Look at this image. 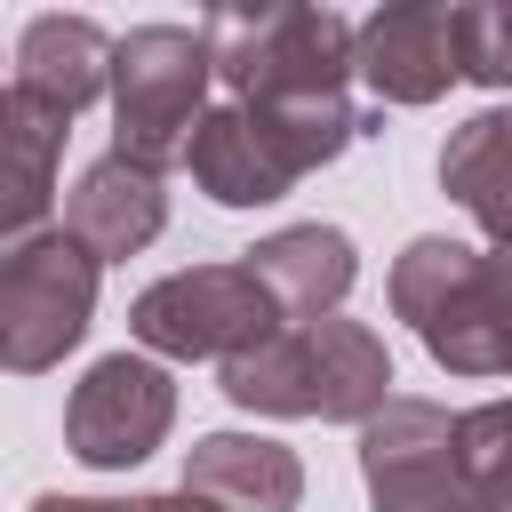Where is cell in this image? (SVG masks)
Listing matches in <instances>:
<instances>
[{"label": "cell", "instance_id": "19", "mask_svg": "<svg viewBox=\"0 0 512 512\" xmlns=\"http://www.w3.org/2000/svg\"><path fill=\"white\" fill-rule=\"evenodd\" d=\"M32 512H144V496H32Z\"/></svg>", "mask_w": 512, "mask_h": 512}, {"label": "cell", "instance_id": "5", "mask_svg": "<svg viewBox=\"0 0 512 512\" xmlns=\"http://www.w3.org/2000/svg\"><path fill=\"white\" fill-rule=\"evenodd\" d=\"M96 280H104V264L64 224L40 232L32 248H16L0 264V368H16V376L56 368L96 320Z\"/></svg>", "mask_w": 512, "mask_h": 512}, {"label": "cell", "instance_id": "13", "mask_svg": "<svg viewBox=\"0 0 512 512\" xmlns=\"http://www.w3.org/2000/svg\"><path fill=\"white\" fill-rule=\"evenodd\" d=\"M240 264L264 280V296L280 304V320H328L352 296V280H360V248L336 224H280Z\"/></svg>", "mask_w": 512, "mask_h": 512}, {"label": "cell", "instance_id": "20", "mask_svg": "<svg viewBox=\"0 0 512 512\" xmlns=\"http://www.w3.org/2000/svg\"><path fill=\"white\" fill-rule=\"evenodd\" d=\"M144 512H216V504H200L192 488H168V496H144Z\"/></svg>", "mask_w": 512, "mask_h": 512}, {"label": "cell", "instance_id": "8", "mask_svg": "<svg viewBox=\"0 0 512 512\" xmlns=\"http://www.w3.org/2000/svg\"><path fill=\"white\" fill-rule=\"evenodd\" d=\"M352 72L376 104H440L456 88V8L448 0H392L352 32Z\"/></svg>", "mask_w": 512, "mask_h": 512}, {"label": "cell", "instance_id": "9", "mask_svg": "<svg viewBox=\"0 0 512 512\" xmlns=\"http://www.w3.org/2000/svg\"><path fill=\"white\" fill-rule=\"evenodd\" d=\"M416 344L448 376H512V256L472 248L440 288V304L416 320Z\"/></svg>", "mask_w": 512, "mask_h": 512}, {"label": "cell", "instance_id": "17", "mask_svg": "<svg viewBox=\"0 0 512 512\" xmlns=\"http://www.w3.org/2000/svg\"><path fill=\"white\" fill-rule=\"evenodd\" d=\"M456 480L472 512H512V400H480L456 416Z\"/></svg>", "mask_w": 512, "mask_h": 512}, {"label": "cell", "instance_id": "11", "mask_svg": "<svg viewBox=\"0 0 512 512\" xmlns=\"http://www.w3.org/2000/svg\"><path fill=\"white\" fill-rule=\"evenodd\" d=\"M64 136L72 120L24 104L16 88L0 96V264L16 248H32L40 232H56V168H64Z\"/></svg>", "mask_w": 512, "mask_h": 512}, {"label": "cell", "instance_id": "3", "mask_svg": "<svg viewBox=\"0 0 512 512\" xmlns=\"http://www.w3.org/2000/svg\"><path fill=\"white\" fill-rule=\"evenodd\" d=\"M208 80H216V56H208V32L200 24H136L112 40V152L168 176L184 160V136L192 120L208 112Z\"/></svg>", "mask_w": 512, "mask_h": 512}, {"label": "cell", "instance_id": "10", "mask_svg": "<svg viewBox=\"0 0 512 512\" xmlns=\"http://www.w3.org/2000/svg\"><path fill=\"white\" fill-rule=\"evenodd\" d=\"M160 224H168V176L120 160V152H96V160L72 176V192H64V232H72L96 264H120V256H136V248H152Z\"/></svg>", "mask_w": 512, "mask_h": 512}, {"label": "cell", "instance_id": "6", "mask_svg": "<svg viewBox=\"0 0 512 512\" xmlns=\"http://www.w3.org/2000/svg\"><path fill=\"white\" fill-rule=\"evenodd\" d=\"M360 488L368 512H472L456 480V416L440 400L392 392L360 424Z\"/></svg>", "mask_w": 512, "mask_h": 512}, {"label": "cell", "instance_id": "1", "mask_svg": "<svg viewBox=\"0 0 512 512\" xmlns=\"http://www.w3.org/2000/svg\"><path fill=\"white\" fill-rule=\"evenodd\" d=\"M224 400L248 416H320V424H368L392 400V352L368 320H288L256 352L224 360Z\"/></svg>", "mask_w": 512, "mask_h": 512}, {"label": "cell", "instance_id": "21", "mask_svg": "<svg viewBox=\"0 0 512 512\" xmlns=\"http://www.w3.org/2000/svg\"><path fill=\"white\" fill-rule=\"evenodd\" d=\"M0 96H8V88H0Z\"/></svg>", "mask_w": 512, "mask_h": 512}, {"label": "cell", "instance_id": "16", "mask_svg": "<svg viewBox=\"0 0 512 512\" xmlns=\"http://www.w3.org/2000/svg\"><path fill=\"white\" fill-rule=\"evenodd\" d=\"M440 192L512 256V112H472L440 144Z\"/></svg>", "mask_w": 512, "mask_h": 512}, {"label": "cell", "instance_id": "14", "mask_svg": "<svg viewBox=\"0 0 512 512\" xmlns=\"http://www.w3.org/2000/svg\"><path fill=\"white\" fill-rule=\"evenodd\" d=\"M184 488L216 512H296L304 504V464L288 440L264 432H208L184 448Z\"/></svg>", "mask_w": 512, "mask_h": 512}, {"label": "cell", "instance_id": "2", "mask_svg": "<svg viewBox=\"0 0 512 512\" xmlns=\"http://www.w3.org/2000/svg\"><path fill=\"white\" fill-rule=\"evenodd\" d=\"M200 32L232 104H288V96H344L360 24L312 0H280V8H224Z\"/></svg>", "mask_w": 512, "mask_h": 512}, {"label": "cell", "instance_id": "7", "mask_svg": "<svg viewBox=\"0 0 512 512\" xmlns=\"http://www.w3.org/2000/svg\"><path fill=\"white\" fill-rule=\"evenodd\" d=\"M176 424V376L144 352H104L72 400H64V448L88 464V472H128L144 464Z\"/></svg>", "mask_w": 512, "mask_h": 512}, {"label": "cell", "instance_id": "15", "mask_svg": "<svg viewBox=\"0 0 512 512\" xmlns=\"http://www.w3.org/2000/svg\"><path fill=\"white\" fill-rule=\"evenodd\" d=\"M184 168L216 208H272V200L296 192V176L280 168V152L264 144L248 104H208L184 136Z\"/></svg>", "mask_w": 512, "mask_h": 512}, {"label": "cell", "instance_id": "12", "mask_svg": "<svg viewBox=\"0 0 512 512\" xmlns=\"http://www.w3.org/2000/svg\"><path fill=\"white\" fill-rule=\"evenodd\" d=\"M8 88L24 104L56 112V120H80L112 88V32L96 16H32L24 40H16V80Z\"/></svg>", "mask_w": 512, "mask_h": 512}, {"label": "cell", "instance_id": "4", "mask_svg": "<svg viewBox=\"0 0 512 512\" xmlns=\"http://www.w3.org/2000/svg\"><path fill=\"white\" fill-rule=\"evenodd\" d=\"M280 304L264 296V280L248 264H192V272H168L152 280L136 304H128V336L160 360H240L256 352L264 336H280Z\"/></svg>", "mask_w": 512, "mask_h": 512}, {"label": "cell", "instance_id": "18", "mask_svg": "<svg viewBox=\"0 0 512 512\" xmlns=\"http://www.w3.org/2000/svg\"><path fill=\"white\" fill-rule=\"evenodd\" d=\"M456 80L512 88V0H472V8H456Z\"/></svg>", "mask_w": 512, "mask_h": 512}]
</instances>
